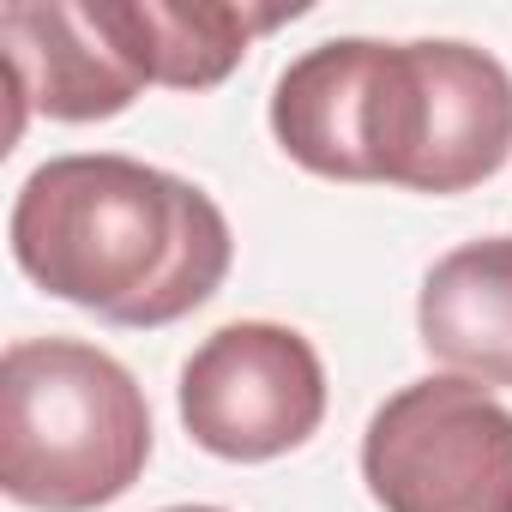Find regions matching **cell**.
Segmentation results:
<instances>
[{"label": "cell", "instance_id": "obj_2", "mask_svg": "<svg viewBox=\"0 0 512 512\" xmlns=\"http://www.w3.org/2000/svg\"><path fill=\"white\" fill-rule=\"evenodd\" d=\"M151 458V404L97 344L19 338L0 356V488L31 512H97Z\"/></svg>", "mask_w": 512, "mask_h": 512}, {"label": "cell", "instance_id": "obj_4", "mask_svg": "<svg viewBox=\"0 0 512 512\" xmlns=\"http://www.w3.org/2000/svg\"><path fill=\"white\" fill-rule=\"evenodd\" d=\"M362 476L386 512H512V410L464 374L410 380L374 410Z\"/></svg>", "mask_w": 512, "mask_h": 512}, {"label": "cell", "instance_id": "obj_3", "mask_svg": "<svg viewBox=\"0 0 512 512\" xmlns=\"http://www.w3.org/2000/svg\"><path fill=\"white\" fill-rule=\"evenodd\" d=\"M428 127V43L338 37L296 55L272 91L278 145L326 181H386L416 193L428 163Z\"/></svg>", "mask_w": 512, "mask_h": 512}, {"label": "cell", "instance_id": "obj_1", "mask_svg": "<svg viewBox=\"0 0 512 512\" xmlns=\"http://www.w3.org/2000/svg\"><path fill=\"white\" fill-rule=\"evenodd\" d=\"M13 260L55 302L157 332L205 308L229 278V217L169 169L121 151L49 157L13 199Z\"/></svg>", "mask_w": 512, "mask_h": 512}, {"label": "cell", "instance_id": "obj_9", "mask_svg": "<svg viewBox=\"0 0 512 512\" xmlns=\"http://www.w3.org/2000/svg\"><path fill=\"white\" fill-rule=\"evenodd\" d=\"M163 512H223V506H163Z\"/></svg>", "mask_w": 512, "mask_h": 512}, {"label": "cell", "instance_id": "obj_8", "mask_svg": "<svg viewBox=\"0 0 512 512\" xmlns=\"http://www.w3.org/2000/svg\"><path fill=\"white\" fill-rule=\"evenodd\" d=\"M422 350L476 386H512V235L452 247L422 278Z\"/></svg>", "mask_w": 512, "mask_h": 512}, {"label": "cell", "instance_id": "obj_6", "mask_svg": "<svg viewBox=\"0 0 512 512\" xmlns=\"http://www.w3.org/2000/svg\"><path fill=\"white\" fill-rule=\"evenodd\" d=\"M0 43H7L13 61V133L25 115H49V121H109L121 115L145 79L115 55V43L97 31L91 7H37V0H19V7L0 13Z\"/></svg>", "mask_w": 512, "mask_h": 512}, {"label": "cell", "instance_id": "obj_7", "mask_svg": "<svg viewBox=\"0 0 512 512\" xmlns=\"http://www.w3.org/2000/svg\"><path fill=\"white\" fill-rule=\"evenodd\" d=\"M296 13H253V7H229V0H91V19L115 43V55L145 85H169V91L223 85L253 37Z\"/></svg>", "mask_w": 512, "mask_h": 512}, {"label": "cell", "instance_id": "obj_5", "mask_svg": "<svg viewBox=\"0 0 512 512\" xmlns=\"http://www.w3.org/2000/svg\"><path fill=\"white\" fill-rule=\"evenodd\" d=\"M187 434L229 464H266L296 452L326 422L320 350L278 320L217 326L181 368Z\"/></svg>", "mask_w": 512, "mask_h": 512}]
</instances>
